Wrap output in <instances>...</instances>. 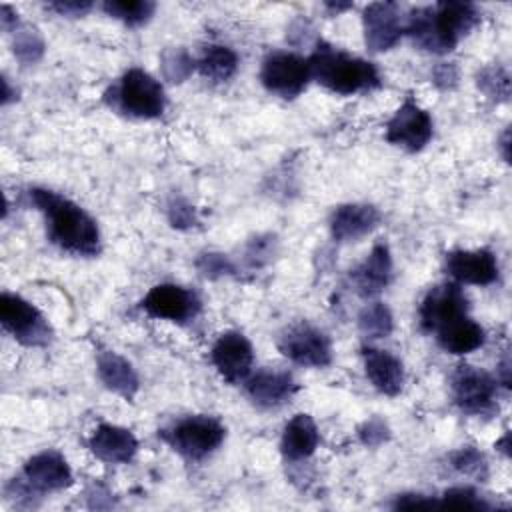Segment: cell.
I'll return each mask as SVG.
<instances>
[{
	"instance_id": "cell-33",
	"label": "cell",
	"mask_w": 512,
	"mask_h": 512,
	"mask_svg": "<svg viewBox=\"0 0 512 512\" xmlns=\"http://www.w3.org/2000/svg\"><path fill=\"white\" fill-rule=\"evenodd\" d=\"M196 270L208 278V280H220V278H228V276H234L238 272V266L236 262L222 254V252H202L198 258H196Z\"/></svg>"
},
{
	"instance_id": "cell-4",
	"label": "cell",
	"mask_w": 512,
	"mask_h": 512,
	"mask_svg": "<svg viewBox=\"0 0 512 512\" xmlns=\"http://www.w3.org/2000/svg\"><path fill=\"white\" fill-rule=\"evenodd\" d=\"M106 102L130 118L154 120L166 108V94L162 84L142 68H128L116 86L106 94Z\"/></svg>"
},
{
	"instance_id": "cell-15",
	"label": "cell",
	"mask_w": 512,
	"mask_h": 512,
	"mask_svg": "<svg viewBox=\"0 0 512 512\" xmlns=\"http://www.w3.org/2000/svg\"><path fill=\"white\" fill-rule=\"evenodd\" d=\"M446 272L460 284L488 286L498 280V262L492 250H452L444 260Z\"/></svg>"
},
{
	"instance_id": "cell-8",
	"label": "cell",
	"mask_w": 512,
	"mask_h": 512,
	"mask_svg": "<svg viewBox=\"0 0 512 512\" xmlns=\"http://www.w3.org/2000/svg\"><path fill=\"white\" fill-rule=\"evenodd\" d=\"M278 350L294 364L306 368H324L332 362V342L328 334L310 322L288 326L278 338Z\"/></svg>"
},
{
	"instance_id": "cell-41",
	"label": "cell",
	"mask_w": 512,
	"mask_h": 512,
	"mask_svg": "<svg viewBox=\"0 0 512 512\" xmlns=\"http://www.w3.org/2000/svg\"><path fill=\"white\" fill-rule=\"evenodd\" d=\"M510 356L504 354L502 360L498 362V370H496V382H500L504 388H510Z\"/></svg>"
},
{
	"instance_id": "cell-45",
	"label": "cell",
	"mask_w": 512,
	"mask_h": 512,
	"mask_svg": "<svg viewBox=\"0 0 512 512\" xmlns=\"http://www.w3.org/2000/svg\"><path fill=\"white\" fill-rule=\"evenodd\" d=\"M496 448L504 454V456H510V434L506 432L500 440H496Z\"/></svg>"
},
{
	"instance_id": "cell-44",
	"label": "cell",
	"mask_w": 512,
	"mask_h": 512,
	"mask_svg": "<svg viewBox=\"0 0 512 512\" xmlns=\"http://www.w3.org/2000/svg\"><path fill=\"white\" fill-rule=\"evenodd\" d=\"M324 8L330 10V14H340V12H344V10H350L352 4H350V2H326Z\"/></svg>"
},
{
	"instance_id": "cell-6",
	"label": "cell",
	"mask_w": 512,
	"mask_h": 512,
	"mask_svg": "<svg viewBox=\"0 0 512 512\" xmlns=\"http://www.w3.org/2000/svg\"><path fill=\"white\" fill-rule=\"evenodd\" d=\"M0 322L16 342L28 348L50 344L54 334L50 322L36 306L12 292L0 294Z\"/></svg>"
},
{
	"instance_id": "cell-34",
	"label": "cell",
	"mask_w": 512,
	"mask_h": 512,
	"mask_svg": "<svg viewBox=\"0 0 512 512\" xmlns=\"http://www.w3.org/2000/svg\"><path fill=\"white\" fill-rule=\"evenodd\" d=\"M438 506H448V508H458V510H492V504L486 502L476 490H472L470 486H454L448 488L442 494V500L438 502Z\"/></svg>"
},
{
	"instance_id": "cell-22",
	"label": "cell",
	"mask_w": 512,
	"mask_h": 512,
	"mask_svg": "<svg viewBox=\"0 0 512 512\" xmlns=\"http://www.w3.org/2000/svg\"><path fill=\"white\" fill-rule=\"evenodd\" d=\"M96 372L102 384L124 400H132L140 388L134 366L114 350H98Z\"/></svg>"
},
{
	"instance_id": "cell-28",
	"label": "cell",
	"mask_w": 512,
	"mask_h": 512,
	"mask_svg": "<svg viewBox=\"0 0 512 512\" xmlns=\"http://www.w3.org/2000/svg\"><path fill=\"white\" fill-rule=\"evenodd\" d=\"M476 86L490 100H496V102H508L510 100L512 80H510L508 70L502 64L482 66L476 74Z\"/></svg>"
},
{
	"instance_id": "cell-36",
	"label": "cell",
	"mask_w": 512,
	"mask_h": 512,
	"mask_svg": "<svg viewBox=\"0 0 512 512\" xmlns=\"http://www.w3.org/2000/svg\"><path fill=\"white\" fill-rule=\"evenodd\" d=\"M388 438H390V428L386 420H382L380 416H372L358 426V440L368 448H376L388 442Z\"/></svg>"
},
{
	"instance_id": "cell-21",
	"label": "cell",
	"mask_w": 512,
	"mask_h": 512,
	"mask_svg": "<svg viewBox=\"0 0 512 512\" xmlns=\"http://www.w3.org/2000/svg\"><path fill=\"white\" fill-rule=\"evenodd\" d=\"M364 372L372 386L384 396H396L404 388V366L400 358H396L388 350H380L374 346L362 348Z\"/></svg>"
},
{
	"instance_id": "cell-12",
	"label": "cell",
	"mask_w": 512,
	"mask_h": 512,
	"mask_svg": "<svg viewBox=\"0 0 512 512\" xmlns=\"http://www.w3.org/2000/svg\"><path fill=\"white\" fill-rule=\"evenodd\" d=\"M210 360L226 382L238 384L252 374L254 348L242 332L228 330L220 334L214 342L210 350Z\"/></svg>"
},
{
	"instance_id": "cell-25",
	"label": "cell",
	"mask_w": 512,
	"mask_h": 512,
	"mask_svg": "<svg viewBox=\"0 0 512 512\" xmlns=\"http://www.w3.org/2000/svg\"><path fill=\"white\" fill-rule=\"evenodd\" d=\"M196 70L210 82L222 84L238 70V54L224 44H208L196 60Z\"/></svg>"
},
{
	"instance_id": "cell-11",
	"label": "cell",
	"mask_w": 512,
	"mask_h": 512,
	"mask_svg": "<svg viewBox=\"0 0 512 512\" xmlns=\"http://www.w3.org/2000/svg\"><path fill=\"white\" fill-rule=\"evenodd\" d=\"M432 132L434 122L430 114L414 100H406L386 122L384 136L392 146L406 152H420L430 142Z\"/></svg>"
},
{
	"instance_id": "cell-20",
	"label": "cell",
	"mask_w": 512,
	"mask_h": 512,
	"mask_svg": "<svg viewBox=\"0 0 512 512\" xmlns=\"http://www.w3.org/2000/svg\"><path fill=\"white\" fill-rule=\"evenodd\" d=\"M88 448L106 464H126L136 456L138 440L132 430L104 422L88 438Z\"/></svg>"
},
{
	"instance_id": "cell-18",
	"label": "cell",
	"mask_w": 512,
	"mask_h": 512,
	"mask_svg": "<svg viewBox=\"0 0 512 512\" xmlns=\"http://www.w3.org/2000/svg\"><path fill=\"white\" fill-rule=\"evenodd\" d=\"M244 386L248 398L266 410L284 406L298 390L292 374L284 370H258L244 380Z\"/></svg>"
},
{
	"instance_id": "cell-9",
	"label": "cell",
	"mask_w": 512,
	"mask_h": 512,
	"mask_svg": "<svg viewBox=\"0 0 512 512\" xmlns=\"http://www.w3.org/2000/svg\"><path fill=\"white\" fill-rule=\"evenodd\" d=\"M450 390L454 404L462 412L490 414L496 408V378L472 364H460L454 370L450 378Z\"/></svg>"
},
{
	"instance_id": "cell-42",
	"label": "cell",
	"mask_w": 512,
	"mask_h": 512,
	"mask_svg": "<svg viewBox=\"0 0 512 512\" xmlns=\"http://www.w3.org/2000/svg\"><path fill=\"white\" fill-rule=\"evenodd\" d=\"M500 152H502V158L510 162V128H506L500 138Z\"/></svg>"
},
{
	"instance_id": "cell-35",
	"label": "cell",
	"mask_w": 512,
	"mask_h": 512,
	"mask_svg": "<svg viewBox=\"0 0 512 512\" xmlns=\"http://www.w3.org/2000/svg\"><path fill=\"white\" fill-rule=\"evenodd\" d=\"M166 218L176 230H194L200 224L196 208L182 196H172L166 204Z\"/></svg>"
},
{
	"instance_id": "cell-27",
	"label": "cell",
	"mask_w": 512,
	"mask_h": 512,
	"mask_svg": "<svg viewBox=\"0 0 512 512\" xmlns=\"http://www.w3.org/2000/svg\"><path fill=\"white\" fill-rule=\"evenodd\" d=\"M102 10L108 16L124 22L126 26H142L154 16L156 2H152V0H106L102 4Z\"/></svg>"
},
{
	"instance_id": "cell-19",
	"label": "cell",
	"mask_w": 512,
	"mask_h": 512,
	"mask_svg": "<svg viewBox=\"0 0 512 512\" xmlns=\"http://www.w3.org/2000/svg\"><path fill=\"white\" fill-rule=\"evenodd\" d=\"M380 224V210L372 204H340L330 214V234L336 242H356Z\"/></svg>"
},
{
	"instance_id": "cell-30",
	"label": "cell",
	"mask_w": 512,
	"mask_h": 512,
	"mask_svg": "<svg viewBox=\"0 0 512 512\" xmlns=\"http://www.w3.org/2000/svg\"><path fill=\"white\" fill-rule=\"evenodd\" d=\"M196 70V60L186 48H166L160 54V72L164 80L180 84L192 76Z\"/></svg>"
},
{
	"instance_id": "cell-38",
	"label": "cell",
	"mask_w": 512,
	"mask_h": 512,
	"mask_svg": "<svg viewBox=\"0 0 512 512\" xmlns=\"http://www.w3.org/2000/svg\"><path fill=\"white\" fill-rule=\"evenodd\" d=\"M432 82L440 90H452L458 84V68L454 62H440L432 70Z\"/></svg>"
},
{
	"instance_id": "cell-13",
	"label": "cell",
	"mask_w": 512,
	"mask_h": 512,
	"mask_svg": "<svg viewBox=\"0 0 512 512\" xmlns=\"http://www.w3.org/2000/svg\"><path fill=\"white\" fill-rule=\"evenodd\" d=\"M362 28H364V42L370 52L392 50L404 34L400 6L396 2L368 4L362 12Z\"/></svg>"
},
{
	"instance_id": "cell-10",
	"label": "cell",
	"mask_w": 512,
	"mask_h": 512,
	"mask_svg": "<svg viewBox=\"0 0 512 512\" xmlns=\"http://www.w3.org/2000/svg\"><path fill=\"white\" fill-rule=\"evenodd\" d=\"M142 310L158 320L184 324L200 314L202 302L196 292L178 284H156L140 302Z\"/></svg>"
},
{
	"instance_id": "cell-24",
	"label": "cell",
	"mask_w": 512,
	"mask_h": 512,
	"mask_svg": "<svg viewBox=\"0 0 512 512\" xmlns=\"http://www.w3.org/2000/svg\"><path fill=\"white\" fill-rule=\"evenodd\" d=\"M436 340L444 352L454 356H464L478 350L484 344L486 332L478 322H474L466 314L438 328Z\"/></svg>"
},
{
	"instance_id": "cell-40",
	"label": "cell",
	"mask_w": 512,
	"mask_h": 512,
	"mask_svg": "<svg viewBox=\"0 0 512 512\" xmlns=\"http://www.w3.org/2000/svg\"><path fill=\"white\" fill-rule=\"evenodd\" d=\"M0 26H2L4 32H16V28L20 26L18 14H16L14 8L8 6V4H2V6H0Z\"/></svg>"
},
{
	"instance_id": "cell-29",
	"label": "cell",
	"mask_w": 512,
	"mask_h": 512,
	"mask_svg": "<svg viewBox=\"0 0 512 512\" xmlns=\"http://www.w3.org/2000/svg\"><path fill=\"white\" fill-rule=\"evenodd\" d=\"M44 50H46V42L38 32V28L28 24H20L16 28L12 38V52L18 58V62L36 64L44 56Z\"/></svg>"
},
{
	"instance_id": "cell-7",
	"label": "cell",
	"mask_w": 512,
	"mask_h": 512,
	"mask_svg": "<svg viewBox=\"0 0 512 512\" xmlns=\"http://www.w3.org/2000/svg\"><path fill=\"white\" fill-rule=\"evenodd\" d=\"M308 60L294 52H270L260 66V82L270 92L284 100L300 96L310 82Z\"/></svg>"
},
{
	"instance_id": "cell-3",
	"label": "cell",
	"mask_w": 512,
	"mask_h": 512,
	"mask_svg": "<svg viewBox=\"0 0 512 512\" xmlns=\"http://www.w3.org/2000/svg\"><path fill=\"white\" fill-rule=\"evenodd\" d=\"M306 60L310 78L334 94L352 96L376 90L382 84L376 64L326 42H318L316 50Z\"/></svg>"
},
{
	"instance_id": "cell-39",
	"label": "cell",
	"mask_w": 512,
	"mask_h": 512,
	"mask_svg": "<svg viewBox=\"0 0 512 512\" xmlns=\"http://www.w3.org/2000/svg\"><path fill=\"white\" fill-rule=\"evenodd\" d=\"M432 506H438V502L432 496H424L418 492L400 494L394 502V508H432Z\"/></svg>"
},
{
	"instance_id": "cell-37",
	"label": "cell",
	"mask_w": 512,
	"mask_h": 512,
	"mask_svg": "<svg viewBox=\"0 0 512 512\" xmlns=\"http://www.w3.org/2000/svg\"><path fill=\"white\" fill-rule=\"evenodd\" d=\"M50 10H54L58 16L66 18H80L92 10L90 0H56L48 4Z\"/></svg>"
},
{
	"instance_id": "cell-1",
	"label": "cell",
	"mask_w": 512,
	"mask_h": 512,
	"mask_svg": "<svg viewBox=\"0 0 512 512\" xmlns=\"http://www.w3.org/2000/svg\"><path fill=\"white\" fill-rule=\"evenodd\" d=\"M480 22V10L472 2L442 0L414 8L404 24V34L426 52L448 54Z\"/></svg>"
},
{
	"instance_id": "cell-14",
	"label": "cell",
	"mask_w": 512,
	"mask_h": 512,
	"mask_svg": "<svg viewBox=\"0 0 512 512\" xmlns=\"http://www.w3.org/2000/svg\"><path fill=\"white\" fill-rule=\"evenodd\" d=\"M468 314V298L456 282H446L430 288L420 302L418 318L420 326L428 332H436L444 324Z\"/></svg>"
},
{
	"instance_id": "cell-23",
	"label": "cell",
	"mask_w": 512,
	"mask_h": 512,
	"mask_svg": "<svg viewBox=\"0 0 512 512\" xmlns=\"http://www.w3.org/2000/svg\"><path fill=\"white\" fill-rule=\"evenodd\" d=\"M320 444V432L310 414H296L292 416L280 438L282 456L290 462H300L310 458Z\"/></svg>"
},
{
	"instance_id": "cell-16",
	"label": "cell",
	"mask_w": 512,
	"mask_h": 512,
	"mask_svg": "<svg viewBox=\"0 0 512 512\" xmlns=\"http://www.w3.org/2000/svg\"><path fill=\"white\" fill-rule=\"evenodd\" d=\"M22 476L40 494L64 490L74 482L72 468L58 450H42L30 456L22 468Z\"/></svg>"
},
{
	"instance_id": "cell-43",
	"label": "cell",
	"mask_w": 512,
	"mask_h": 512,
	"mask_svg": "<svg viewBox=\"0 0 512 512\" xmlns=\"http://www.w3.org/2000/svg\"><path fill=\"white\" fill-rule=\"evenodd\" d=\"M12 100H16V94H12L8 78H6V76H2V104L6 106V104H10Z\"/></svg>"
},
{
	"instance_id": "cell-31",
	"label": "cell",
	"mask_w": 512,
	"mask_h": 512,
	"mask_svg": "<svg viewBox=\"0 0 512 512\" xmlns=\"http://www.w3.org/2000/svg\"><path fill=\"white\" fill-rule=\"evenodd\" d=\"M276 250H278V240L274 234H258L244 244L242 264L248 270H260L272 262Z\"/></svg>"
},
{
	"instance_id": "cell-26",
	"label": "cell",
	"mask_w": 512,
	"mask_h": 512,
	"mask_svg": "<svg viewBox=\"0 0 512 512\" xmlns=\"http://www.w3.org/2000/svg\"><path fill=\"white\" fill-rule=\"evenodd\" d=\"M358 328L366 338L380 340L392 334L394 316L384 302H370L358 314Z\"/></svg>"
},
{
	"instance_id": "cell-32",
	"label": "cell",
	"mask_w": 512,
	"mask_h": 512,
	"mask_svg": "<svg viewBox=\"0 0 512 512\" xmlns=\"http://www.w3.org/2000/svg\"><path fill=\"white\" fill-rule=\"evenodd\" d=\"M450 464L464 476H472L476 480L488 478V462L480 450L474 446H462L450 454Z\"/></svg>"
},
{
	"instance_id": "cell-17",
	"label": "cell",
	"mask_w": 512,
	"mask_h": 512,
	"mask_svg": "<svg viewBox=\"0 0 512 512\" xmlns=\"http://www.w3.org/2000/svg\"><path fill=\"white\" fill-rule=\"evenodd\" d=\"M350 286L360 298L378 296L392 280V254L386 242L372 246L370 254L350 270Z\"/></svg>"
},
{
	"instance_id": "cell-2",
	"label": "cell",
	"mask_w": 512,
	"mask_h": 512,
	"mask_svg": "<svg viewBox=\"0 0 512 512\" xmlns=\"http://www.w3.org/2000/svg\"><path fill=\"white\" fill-rule=\"evenodd\" d=\"M30 200L46 220L48 238L74 256H96L100 252V230L96 220L74 200L50 190L32 188Z\"/></svg>"
},
{
	"instance_id": "cell-5",
	"label": "cell",
	"mask_w": 512,
	"mask_h": 512,
	"mask_svg": "<svg viewBox=\"0 0 512 512\" xmlns=\"http://www.w3.org/2000/svg\"><path fill=\"white\" fill-rule=\"evenodd\" d=\"M158 436L180 456L188 460H202L224 442L226 428L214 416L194 414L160 430Z\"/></svg>"
}]
</instances>
